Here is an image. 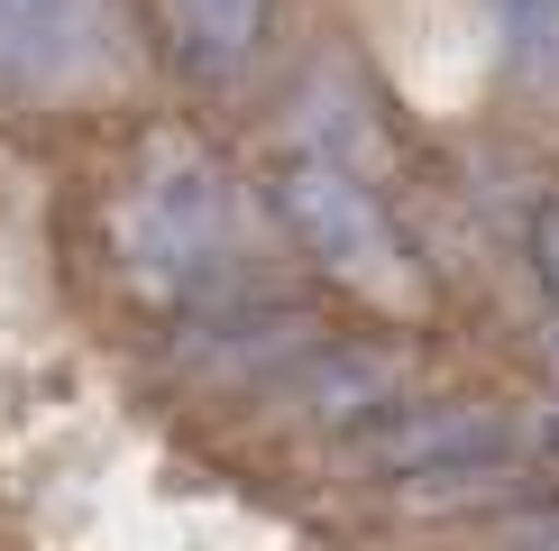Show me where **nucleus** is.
<instances>
[{"instance_id":"nucleus-1","label":"nucleus","mask_w":559,"mask_h":551,"mask_svg":"<svg viewBox=\"0 0 559 551\" xmlns=\"http://www.w3.org/2000/svg\"><path fill=\"white\" fill-rule=\"evenodd\" d=\"M110 258L138 294L202 313L248 285V202L202 138H156L110 194Z\"/></svg>"},{"instance_id":"nucleus-2","label":"nucleus","mask_w":559,"mask_h":551,"mask_svg":"<svg viewBox=\"0 0 559 551\" xmlns=\"http://www.w3.org/2000/svg\"><path fill=\"white\" fill-rule=\"evenodd\" d=\"M266 202H275V221L294 230L302 258L331 276V285H348L358 304H377V313H413V304H423V267H413L404 230H394L385 194L367 175H348V166H331V156L294 148L285 166L266 175Z\"/></svg>"},{"instance_id":"nucleus-3","label":"nucleus","mask_w":559,"mask_h":551,"mask_svg":"<svg viewBox=\"0 0 559 551\" xmlns=\"http://www.w3.org/2000/svg\"><path fill=\"white\" fill-rule=\"evenodd\" d=\"M129 19L120 0H0V102L56 110L120 83Z\"/></svg>"},{"instance_id":"nucleus-4","label":"nucleus","mask_w":559,"mask_h":551,"mask_svg":"<svg viewBox=\"0 0 559 551\" xmlns=\"http://www.w3.org/2000/svg\"><path fill=\"white\" fill-rule=\"evenodd\" d=\"M514 459H523L514 413H504V405H477V396L413 405L394 432L367 442V469H377L394 496H413V505L477 496V488H496V478H514Z\"/></svg>"},{"instance_id":"nucleus-5","label":"nucleus","mask_w":559,"mask_h":551,"mask_svg":"<svg viewBox=\"0 0 559 551\" xmlns=\"http://www.w3.org/2000/svg\"><path fill=\"white\" fill-rule=\"evenodd\" d=\"M312 350H321L312 304L266 294V285L221 294V304L183 313V331H175V359L193 367V377H221V386H285Z\"/></svg>"},{"instance_id":"nucleus-6","label":"nucleus","mask_w":559,"mask_h":551,"mask_svg":"<svg viewBox=\"0 0 559 551\" xmlns=\"http://www.w3.org/2000/svg\"><path fill=\"white\" fill-rule=\"evenodd\" d=\"M275 396H285L302 432L377 442V432H394L413 413V350H394V340H321Z\"/></svg>"},{"instance_id":"nucleus-7","label":"nucleus","mask_w":559,"mask_h":551,"mask_svg":"<svg viewBox=\"0 0 559 551\" xmlns=\"http://www.w3.org/2000/svg\"><path fill=\"white\" fill-rule=\"evenodd\" d=\"M266 19H275V0H166V46H175L183 74L229 83L248 56H258Z\"/></svg>"},{"instance_id":"nucleus-8","label":"nucleus","mask_w":559,"mask_h":551,"mask_svg":"<svg viewBox=\"0 0 559 551\" xmlns=\"http://www.w3.org/2000/svg\"><path fill=\"white\" fill-rule=\"evenodd\" d=\"M496 37L523 83H559V0H496Z\"/></svg>"},{"instance_id":"nucleus-9","label":"nucleus","mask_w":559,"mask_h":551,"mask_svg":"<svg viewBox=\"0 0 559 551\" xmlns=\"http://www.w3.org/2000/svg\"><path fill=\"white\" fill-rule=\"evenodd\" d=\"M532 248H542V285H550V304H559V202L542 212V239H532Z\"/></svg>"},{"instance_id":"nucleus-10","label":"nucleus","mask_w":559,"mask_h":551,"mask_svg":"<svg viewBox=\"0 0 559 551\" xmlns=\"http://www.w3.org/2000/svg\"><path fill=\"white\" fill-rule=\"evenodd\" d=\"M514 551H559V515H550V524H532V534H523Z\"/></svg>"}]
</instances>
